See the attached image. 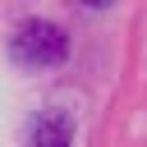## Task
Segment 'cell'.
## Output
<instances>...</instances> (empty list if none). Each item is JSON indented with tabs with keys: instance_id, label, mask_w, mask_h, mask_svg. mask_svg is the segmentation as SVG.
<instances>
[{
	"instance_id": "cell-3",
	"label": "cell",
	"mask_w": 147,
	"mask_h": 147,
	"mask_svg": "<svg viewBox=\"0 0 147 147\" xmlns=\"http://www.w3.org/2000/svg\"><path fill=\"white\" fill-rule=\"evenodd\" d=\"M87 5H110V0H87Z\"/></svg>"
},
{
	"instance_id": "cell-2",
	"label": "cell",
	"mask_w": 147,
	"mask_h": 147,
	"mask_svg": "<svg viewBox=\"0 0 147 147\" xmlns=\"http://www.w3.org/2000/svg\"><path fill=\"white\" fill-rule=\"evenodd\" d=\"M69 142H74V115L60 106H46L28 129V147H69Z\"/></svg>"
},
{
	"instance_id": "cell-1",
	"label": "cell",
	"mask_w": 147,
	"mask_h": 147,
	"mask_svg": "<svg viewBox=\"0 0 147 147\" xmlns=\"http://www.w3.org/2000/svg\"><path fill=\"white\" fill-rule=\"evenodd\" d=\"M9 51H14V60H18L23 69H51V64L64 60L69 37H64V28H55V23H46V18H28V23L14 28Z\"/></svg>"
}]
</instances>
